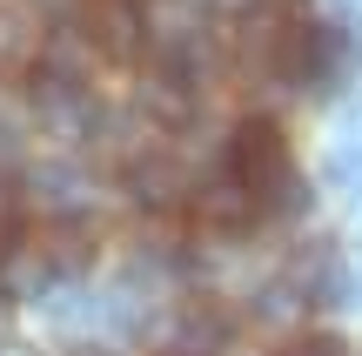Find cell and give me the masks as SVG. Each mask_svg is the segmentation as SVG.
Returning a JSON list of instances; mask_svg holds the SVG:
<instances>
[{"mask_svg":"<svg viewBox=\"0 0 362 356\" xmlns=\"http://www.w3.org/2000/svg\"><path fill=\"white\" fill-rule=\"evenodd\" d=\"M228 47L242 67L269 81H315V61H322V21H315L302 0H255V7L235 13Z\"/></svg>","mask_w":362,"mask_h":356,"instance_id":"1","label":"cell"},{"mask_svg":"<svg viewBox=\"0 0 362 356\" xmlns=\"http://www.w3.org/2000/svg\"><path fill=\"white\" fill-rule=\"evenodd\" d=\"M221 168L262 202V209H309V188L296 182V155H288V134L275 115H242L228 128V148H221Z\"/></svg>","mask_w":362,"mask_h":356,"instance_id":"2","label":"cell"},{"mask_svg":"<svg viewBox=\"0 0 362 356\" xmlns=\"http://www.w3.org/2000/svg\"><path fill=\"white\" fill-rule=\"evenodd\" d=\"M74 27H81V40H88L101 61H115V67H134L148 54V34H155L141 0H81Z\"/></svg>","mask_w":362,"mask_h":356,"instance_id":"3","label":"cell"},{"mask_svg":"<svg viewBox=\"0 0 362 356\" xmlns=\"http://www.w3.org/2000/svg\"><path fill=\"white\" fill-rule=\"evenodd\" d=\"M262 202L248 195L235 175H221V182H194V195H188V222H194V236H248V229L262 222Z\"/></svg>","mask_w":362,"mask_h":356,"instance_id":"4","label":"cell"},{"mask_svg":"<svg viewBox=\"0 0 362 356\" xmlns=\"http://www.w3.org/2000/svg\"><path fill=\"white\" fill-rule=\"evenodd\" d=\"M128 188L148 202V209H175V202H188V195H194V188L181 182L175 148H148L141 161H128Z\"/></svg>","mask_w":362,"mask_h":356,"instance_id":"5","label":"cell"},{"mask_svg":"<svg viewBox=\"0 0 362 356\" xmlns=\"http://www.w3.org/2000/svg\"><path fill=\"white\" fill-rule=\"evenodd\" d=\"M141 108H148V121L155 128H181L188 121V74H148L141 81Z\"/></svg>","mask_w":362,"mask_h":356,"instance_id":"6","label":"cell"},{"mask_svg":"<svg viewBox=\"0 0 362 356\" xmlns=\"http://www.w3.org/2000/svg\"><path fill=\"white\" fill-rule=\"evenodd\" d=\"M27 249V209H21V182L0 175V269Z\"/></svg>","mask_w":362,"mask_h":356,"instance_id":"7","label":"cell"},{"mask_svg":"<svg viewBox=\"0 0 362 356\" xmlns=\"http://www.w3.org/2000/svg\"><path fill=\"white\" fill-rule=\"evenodd\" d=\"M275 356H349V343H342L336 330H302V336H288Z\"/></svg>","mask_w":362,"mask_h":356,"instance_id":"8","label":"cell"}]
</instances>
